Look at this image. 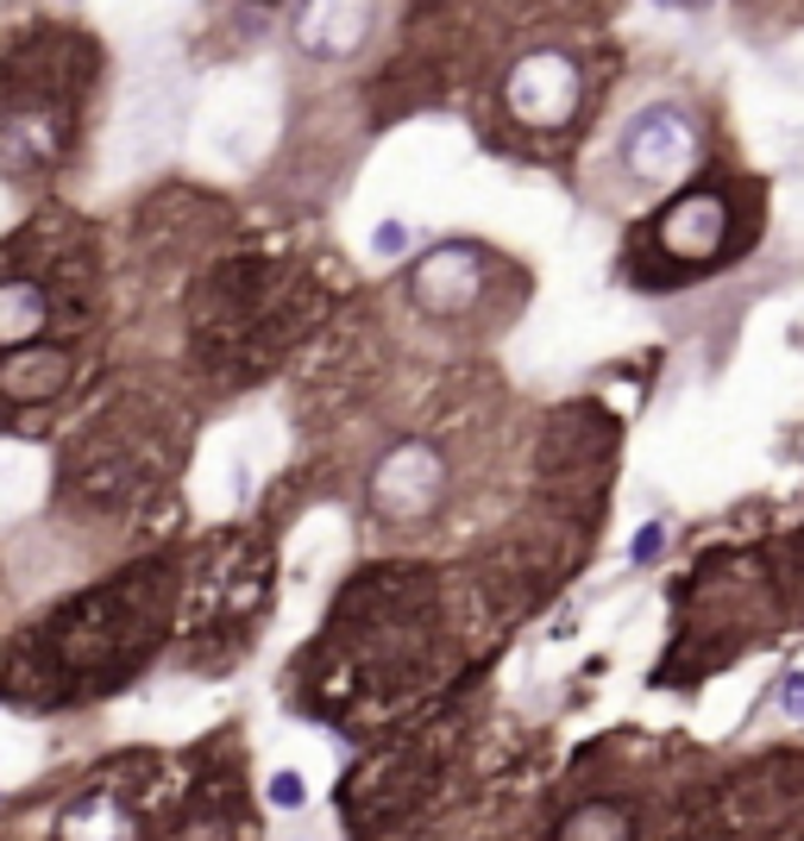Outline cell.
Instances as JSON below:
<instances>
[{
    "label": "cell",
    "instance_id": "1",
    "mask_svg": "<svg viewBox=\"0 0 804 841\" xmlns=\"http://www.w3.org/2000/svg\"><path fill=\"white\" fill-rule=\"evenodd\" d=\"M177 597H182V566L170 553H157V559H138V566L101 578L95 590L58 603L32 634H20L13 660L0 672L7 704L63 709L119 691L164 646Z\"/></svg>",
    "mask_w": 804,
    "mask_h": 841
},
{
    "label": "cell",
    "instance_id": "2",
    "mask_svg": "<svg viewBox=\"0 0 804 841\" xmlns=\"http://www.w3.org/2000/svg\"><path fill=\"white\" fill-rule=\"evenodd\" d=\"M95 264L82 227L58 239L20 233L0 245V428L51 409L82 377L95 339Z\"/></svg>",
    "mask_w": 804,
    "mask_h": 841
},
{
    "label": "cell",
    "instance_id": "3",
    "mask_svg": "<svg viewBox=\"0 0 804 841\" xmlns=\"http://www.w3.org/2000/svg\"><path fill=\"white\" fill-rule=\"evenodd\" d=\"M434 646H440V590L428 571H358L314 646V660L327 665L321 716H346L353 704H390L415 691V679L434 672Z\"/></svg>",
    "mask_w": 804,
    "mask_h": 841
},
{
    "label": "cell",
    "instance_id": "4",
    "mask_svg": "<svg viewBox=\"0 0 804 841\" xmlns=\"http://www.w3.org/2000/svg\"><path fill=\"white\" fill-rule=\"evenodd\" d=\"M302 295H309V276L276 264V257L246 252L215 264L201 276L196 314H189L201 365L215 377H258L309 320Z\"/></svg>",
    "mask_w": 804,
    "mask_h": 841
},
{
    "label": "cell",
    "instance_id": "5",
    "mask_svg": "<svg viewBox=\"0 0 804 841\" xmlns=\"http://www.w3.org/2000/svg\"><path fill=\"white\" fill-rule=\"evenodd\" d=\"M177 465L182 433L170 409L152 396H126L76 433V446L63 459V496H76L82 509H133L170 484Z\"/></svg>",
    "mask_w": 804,
    "mask_h": 841
},
{
    "label": "cell",
    "instance_id": "6",
    "mask_svg": "<svg viewBox=\"0 0 804 841\" xmlns=\"http://www.w3.org/2000/svg\"><path fill=\"white\" fill-rule=\"evenodd\" d=\"M754 227H761V189L754 182H698L641 227V239L623 252V271L641 290H672L686 276L723 271L729 257H742L754 245Z\"/></svg>",
    "mask_w": 804,
    "mask_h": 841
},
{
    "label": "cell",
    "instance_id": "7",
    "mask_svg": "<svg viewBox=\"0 0 804 841\" xmlns=\"http://www.w3.org/2000/svg\"><path fill=\"white\" fill-rule=\"evenodd\" d=\"M76 57H95L82 32H25L0 57V164L32 170L63 151L82 95Z\"/></svg>",
    "mask_w": 804,
    "mask_h": 841
},
{
    "label": "cell",
    "instance_id": "8",
    "mask_svg": "<svg viewBox=\"0 0 804 841\" xmlns=\"http://www.w3.org/2000/svg\"><path fill=\"white\" fill-rule=\"evenodd\" d=\"M196 616H189V660L201 653V641H220L227 660H239L258 634V616L271 603V553L252 534H220L215 547L201 553L196 571Z\"/></svg>",
    "mask_w": 804,
    "mask_h": 841
},
{
    "label": "cell",
    "instance_id": "9",
    "mask_svg": "<svg viewBox=\"0 0 804 841\" xmlns=\"http://www.w3.org/2000/svg\"><path fill=\"white\" fill-rule=\"evenodd\" d=\"M497 101L522 138H572L597 101V82H591V63L572 39H534L503 70Z\"/></svg>",
    "mask_w": 804,
    "mask_h": 841
},
{
    "label": "cell",
    "instance_id": "10",
    "mask_svg": "<svg viewBox=\"0 0 804 841\" xmlns=\"http://www.w3.org/2000/svg\"><path fill=\"white\" fill-rule=\"evenodd\" d=\"M434 772H440V735L428 728H415L409 742H390L384 754L358 766L346 791H340V810L353 822L358 835H377V829H390L396 817H409L415 803L434 791Z\"/></svg>",
    "mask_w": 804,
    "mask_h": 841
},
{
    "label": "cell",
    "instance_id": "11",
    "mask_svg": "<svg viewBox=\"0 0 804 841\" xmlns=\"http://www.w3.org/2000/svg\"><path fill=\"white\" fill-rule=\"evenodd\" d=\"M447 452L434 440H396L372 471V515L384 528H421L447 503Z\"/></svg>",
    "mask_w": 804,
    "mask_h": 841
},
{
    "label": "cell",
    "instance_id": "12",
    "mask_svg": "<svg viewBox=\"0 0 804 841\" xmlns=\"http://www.w3.org/2000/svg\"><path fill=\"white\" fill-rule=\"evenodd\" d=\"M491 271H497V257L484 252V245L447 239V245H434V252L409 271V302L428 314V320L466 327V320H478L484 295H491Z\"/></svg>",
    "mask_w": 804,
    "mask_h": 841
},
{
    "label": "cell",
    "instance_id": "13",
    "mask_svg": "<svg viewBox=\"0 0 804 841\" xmlns=\"http://www.w3.org/2000/svg\"><path fill=\"white\" fill-rule=\"evenodd\" d=\"M698 164V126L679 101H648L623 133V170L641 189H672Z\"/></svg>",
    "mask_w": 804,
    "mask_h": 841
},
{
    "label": "cell",
    "instance_id": "14",
    "mask_svg": "<svg viewBox=\"0 0 804 841\" xmlns=\"http://www.w3.org/2000/svg\"><path fill=\"white\" fill-rule=\"evenodd\" d=\"M152 841H258L252 803H246V785H239V760L227 772H196V785L177 798L170 822Z\"/></svg>",
    "mask_w": 804,
    "mask_h": 841
},
{
    "label": "cell",
    "instance_id": "15",
    "mask_svg": "<svg viewBox=\"0 0 804 841\" xmlns=\"http://www.w3.org/2000/svg\"><path fill=\"white\" fill-rule=\"evenodd\" d=\"M133 835H138V785L119 791V779H88L58 817V841H133Z\"/></svg>",
    "mask_w": 804,
    "mask_h": 841
},
{
    "label": "cell",
    "instance_id": "16",
    "mask_svg": "<svg viewBox=\"0 0 804 841\" xmlns=\"http://www.w3.org/2000/svg\"><path fill=\"white\" fill-rule=\"evenodd\" d=\"M358 25H372V13L365 7H314V13H302V44L309 51H358L365 44V32Z\"/></svg>",
    "mask_w": 804,
    "mask_h": 841
},
{
    "label": "cell",
    "instance_id": "17",
    "mask_svg": "<svg viewBox=\"0 0 804 841\" xmlns=\"http://www.w3.org/2000/svg\"><path fill=\"white\" fill-rule=\"evenodd\" d=\"M560 841H635V810L616 798H591L560 822Z\"/></svg>",
    "mask_w": 804,
    "mask_h": 841
},
{
    "label": "cell",
    "instance_id": "18",
    "mask_svg": "<svg viewBox=\"0 0 804 841\" xmlns=\"http://www.w3.org/2000/svg\"><path fill=\"white\" fill-rule=\"evenodd\" d=\"M271 798L283 803V810H295V803L309 798V791H302V772H276V779H271Z\"/></svg>",
    "mask_w": 804,
    "mask_h": 841
},
{
    "label": "cell",
    "instance_id": "19",
    "mask_svg": "<svg viewBox=\"0 0 804 841\" xmlns=\"http://www.w3.org/2000/svg\"><path fill=\"white\" fill-rule=\"evenodd\" d=\"M377 252L390 257V252H403V245H409V227H403V220H384V227H377V239H372Z\"/></svg>",
    "mask_w": 804,
    "mask_h": 841
},
{
    "label": "cell",
    "instance_id": "20",
    "mask_svg": "<svg viewBox=\"0 0 804 841\" xmlns=\"http://www.w3.org/2000/svg\"><path fill=\"white\" fill-rule=\"evenodd\" d=\"M660 540H667V528H660V522H648V528H641V540H635V559H654V553H660Z\"/></svg>",
    "mask_w": 804,
    "mask_h": 841
},
{
    "label": "cell",
    "instance_id": "21",
    "mask_svg": "<svg viewBox=\"0 0 804 841\" xmlns=\"http://www.w3.org/2000/svg\"><path fill=\"white\" fill-rule=\"evenodd\" d=\"M785 709H792V716H804V672H792V679H785Z\"/></svg>",
    "mask_w": 804,
    "mask_h": 841
}]
</instances>
